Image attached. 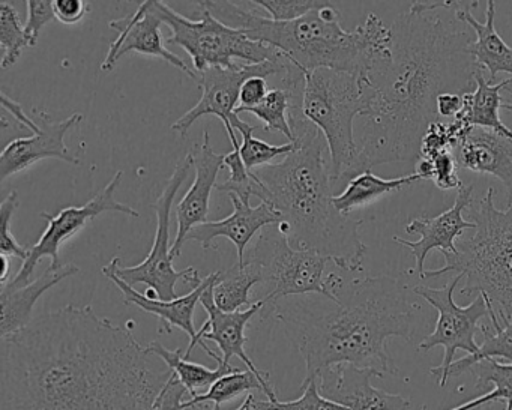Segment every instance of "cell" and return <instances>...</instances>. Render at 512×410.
Segmentation results:
<instances>
[{
  "instance_id": "cell-9",
  "label": "cell",
  "mask_w": 512,
  "mask_h": 410,
  "mask_svg": "<svg viewBox=\"0 0 512 410\" xmlns=\"http://www.w3.org/2000/svg\"><path fill=\"white\" fill-rule=\"evenodd\" d=\"M328 262L314 251L292 247L277 224L263 229L250 260L265 284L266 305L290 296H329L325 275Z\"/></svg>"
},
{
  "instance_id": "cell-20",
  "label": "cell",
  "mask_w": 512,
  "mask_h": 410,
  "mask_svg": "<svg viewBox=\"0 0 512 410\" xmlns=\"http://www.w3.org/2000/svg\"><path fill=\"white\" fill-rule=\"evenodd\" d=\"M226 155L217 154L212 149L209 131L203 133V145L199 152L194 154V176L193 185L182 197L181 202L176 206V236L172 245V257L181 256L184 242L194 227L206 223L209 215V202H211L212 190L217 187V178L224 167Z\"/></svg>"
},
{
  "instance_id": "cell-3",
  "label": "cell",
  "mask_w": 512,
  "mask_h": 410,
  "mask_svg": "<svg viewBox=\"0 0 512 410\" xmlns=\"http://www.w3.org/2000/svg\"><path fill=\"white\" fill-rule=\"evenodd\" d=\"M329 296L302 295L280 299L269 314L284 326L305 361L302 388L335 365L370 368L380 377L398 374L386 341L412 340L416 302L409 286L389 275L326 277Z\"/></svg>"
},
{
  "instance_id": "cell-47",
  "label": "cell",
  "mask_w": 512,
  "mask_h": 410,
  "mask_svg": "<svg viewBox=\"0 0 512 410\" xmlns=\"http://www.w3.org/2000/svg\"><path fill=\"white\" fill-rule=\"evenodd\" d=\"M2 260V274H0V284L7 283L8 272H10V263H8V257L0 256Z\"/></svg>"
},
{
  "instance_id": "cell-50",
  "label": "cell",
  "mask_w": 512,
  "mask_h": 410,
  "mask_svg": "<svg viewBox=\"0 0 512 410\" xmlns=\"http://www.w3.org/2000/svg\"><path fill=\"white\" fill-rule=\"evenodd\" d=\"M421 410H427V407L425 406H422V409Z\"/></svg>"
},
{
  "instance_id": "cell-13",
  "label": "cell",
  "mask_w": 512,
  "mask_h": 410,
  "mask_svg": "<svg viewBox=\"0 0 512 410\" xmlns=\"http://www.w3.org/2000/svg\"><path fill=\"white\" fill-rule=\"evenodd\" d=\"M287 64L289 61L284 64L265 62L259 65H236L233 68H209L203 71L199 74V82H197L202 89L199 103L172 125V131L185 139L190 128L200 118L208 115L217 116L223 122L233 148L241 145L230 119L239 107L242 85L251 77H271L277 74L283 76L286 73Z\"/></svg>"
},
{
  "instance_id": "cell-33",
  "label": "cell",
  "mask_w": 512,
  "mask_h": 410,
  "mask_svg": "<svg viewBox=\"0 0 512 410\" xmlns=\"http://www.w3.org/2000/svg\"><path fill=\"white\" fill-rule=\"evenodd\" d=\"M290 107H292V101H290L289 92L283 88H275L268 92L265 100L259 106L250 107V109H239L238 107L235 110V115L251 113L262 121L266 131H277V133L283 134L289 143H293L295 136H293L289 124Z\"/></svg>"
},
{
  "instance_id": "cell-40",
  "label": "cell",
  "mask_w": 512,
  "mask_h": 410,
  "mask_svg": "<svg viewBox=\"0 0 512 410\" xmlns=\"http://www.w3.org/2000/svg\"><path fill=\"white\" fill-rule=\"evenodd\" d=\"M26 4H28V22H26L25 32L28 35L29 47H35L44 26L56 19L55 10L50 0H28Z\"/></svg>"
},
{
  "instance_id": "cell-5",
  "label": "cell",
  "mask_w": 512,
  "mask_h": 410,
  "mask_svg": "<svg viewBox=\"0 0 512 410\" xmlns=\"http://www.w3.org/2000/svg\"><path fill=\"white\" fill-rule=\"evenodd\" d=\"M197 4L250 40L274 47L305 74L334 70L370 82L374 71L391 62V28L373 13L364 25L349 32L341 26L340 11L331 2L293 22H274L239 2L205 0Z\"/></svg>"
},
{
  "instance_id": "cell-18",
  "label": "cell",
  "mask_w": 512,
  "mask_h": 410,
  "mask_svg": "<svg viewBox=\"0 0 512 410\" xmlns=\"http://www.w3.org/2000/svg\"><path fill=\"white\" fill-rule=\"evenodd\" d=\"M380 377L370 368L341 364L328 368L317 377L320 394L346 410H407L409 398L400 394H389L371 383Z\"/></svg>"
},
{
  "instance_id": "cell-21",
  "label": "cell",
  "mask_w": 512,
  "mask_h": 410,
  "mask_svg": "<svg viewBox=\"0 0 512 410\" xmlns=\"http://www.w3.org/2000/svg\"><path fill=\"white\" fill-rule=\"evenodd\" d=\"M233 205V214L221 221H206L200 226L194 227L187 241H196L202 245L203 250L215 248L214 241L217 238H227L235 244L238 251L239 265H245V248L250 244L257 232L268 226L280 223L283 220L280 212L266 202L251 208L245 205L236 196H230Z\"/></svg>"
},
{
  "instance_id": "cell-39",
  "label": "cell",
  "mask_w": 512,
  "mask_h": 410,
  "mask_svg": "<svg viewBox=\"0 0 512 410\" xmlns=\"http://www.w3.org/2000/svg\"><path fill=\"white\" fill-rule=\"evenodd\" d=\"M253 7L262 8L274 22H293L307 16L311 11L322 7V0H254L248 2Z\"/></svg>"
},
{
  "instance_id": "cell-29",
  "label": "cell",
  "mask_w": 512,
  "mask_h": 410,
  "mask_svg": "<svg viewBox=\"0 0 512 410\" xmlns=\"http://www.w3.org/2000/svg\"><path fill=\"white\" fill-rule=\"evenodd\" d=\"M259 283H262V277L253 263L248 262L244 266L236 263L227 271H220V277L214 284L215 305L226 313L253 307L250 290Z\"/></svg>"
},
{
  "instance_id": "cell-12",
  "label": "cell",
  "mask_w": 512,
  "mask_h": 410,
  "mask_svg": "<svg viewBox=\"0 0 512 410\" xmlns=\"http://www.w3.org/2000/svg\"><path fill=\"white\" fill-rule=\"evenodd\" d=\"M122 178H124V172L119 170L113 176L112 181L85 205L62 208L56 217L43 212L41 217L46 218L49 226L44 230L37 244L31 248L28 260L22 263V268L19 269L16 277L11 278L8 283L0 284V286L22 287L31 283L35 268L44 257H50L52 268L61 266L59 253H61L62 245L70 241L80 230L85 229L89 221L95 220L98 215L104 214V212H121V214L128 215V217L139 218L140 214L136 209L115 199L116 190L121 185Z\"/></svg>"
},
{
  "instance_id": "cell-27",
  "label": "cell",
  "mask_w": 512,
  "mask_h": 410,
  "mask_svg": "<svg viewBox=\"0 0 512 410\" xmlns=\"http://www.w3.org/2000/svg\"><path fill=\"white\" fill-rule=\"evenodd\" d=\"M146 349L152 355L158 356L176 374L191 398L199 395L197 392L199 389L206 388V386L211 388L221 377L239 371V368L233 367V365L224 364L223 359L217 362V368H208L205 365L197 364V362L185 358V353H182L181 349L169 350L160 341H152L146 346Z\"/></svg>"
},
{
  "instance_id": "cell-32",
  "label": "cell",
  "mask_w": 512,
  "mask_h": 410,
  "mask_svg": "<svg viewBox=\"0 0 512 410\" xmlns=\"http://www.w3.org/2000/svg\"><path fill=\"white\" fill-rule=\"evenodd\" d=\"M239 146H235L233 151L226 155L224 166L229 169L230 176L227 181L217 185V190L238 197L245 205H250L251 197H259L262 202H266L268 191H266L263 182L257 178L256 173L250 172L245 167L241 152H239Z\"/></svg>"
},
{
  "instance_id": "cell-14",
  "label": "cell",
  "mask_w": 512,
  "mask_h": 410,
  "mask_svg": "<svg viewBox=\"0 0 512 410\" xmlns=\"http://www.w3.org/2000/svg\"><path fill=\"white\" fill-rule=\"evenodd\" d=\"M163 25V20L155 13L154 0L143 2L137 8L136 13L110 22V28L118 32L119 35L110 44L109 53L101 65V70L104 73H109L116 67L119 59L124 58L128 53H140V55L163 59L167 64L173 65L191 79L199 82V73L167 49L163 32H161Z\"/></svg>"
},
{
  "instance_id": "cell-22",
  "label": "cell",
  "mask_w": 512,
  "mask_h": 410,
  "mask_svg": "<svg viewBox=\"0 0 512 410\" xmlns=\"http://www.w3.org/2000/svg\"><path fill=\"white\" fill-rule=\"evenodd\" d=\"M458 167L499 179L512 202V139L506 134L472 128L454 149Z\"/></svg>"
},
{
  "instance_id": "cell-15",
  "label": "cell",
  "mask_w": 512,
  "mask_h": 410,
  "mask_svg": "<svg viewBox=\"0 0 512 410\" xmlns=\"http://www.w3.org/2000/svg\"><path fill=\"white\" fill-rule=\"evenodd\" d=\"M472 200L473 185H463L458 190L454 205L448 211L434 218L416 217L409 221L406 232L419 235L418 241H407L394 236L395 242L412 251L415 269H410L409 274H416L419 280H424L425 260L433 250L442 251L443 256L458 253L455 239L463 236L466 230L476 229V224L463 215L472 205Z\"/></svg>"
},
{
  "instance_id": "cell-23",
  "label": "cell",
  "mask_w": 512,
  "mask_h": 410,
  "mask_svg": "<svg viewBox=\"0 0 512 410\" xmlns=\"http://www.w3.org/2000/svg\"><path fill=\"white\" fill-rule=\"evenodd\" d=\"M79 266L68 263L58 268L50 266L37 280L22 287L0 286V337L22 331L34 320L35 305L47 290L68 277L79 274Z\"/></svg>"
},
{
  "instance_id": "cell-26",
  "label": "cell",
  "mask_w": 512,
  "mask_h": 410,
  "mask_svg": "<svg viewBox=\"0 0 512 410\" xmlns=\"http://www.w3.org/2000/svg\"><path fill=\"white\" fill-rule=\"evenodd\" d=\"M419 181H424V178L416 172L403 178L382 179L371 170H367L353 178L341 193L334 196V205L341 214L350 215L356 209L370 205L374 200L382 199Z\"/></svg>"
},
{
  "instance_id": "cell-24",
  "label": "cell",
  "mask_w": 512,
  "mask_h": 410,
  "mask_svg": "<svg viewBox=\"0 0 512 410\" xmlns=\"http://www.w3.org/2000/svg\"><path fill=\"white\" fill-rule=\"evenodd\" d=\"M476 8L469 7L455 13L460 22L466 23L476 34L470 46L475 64L488 73L490 83L494 82L497 74L505 73L512 76V49L497 34L494 20H496V2L488 0L484 22H478L472 14Z\"/></svg>"
},
{
  "instance_id": "cell-19",
  "label": "cell",
  "mask_w": 512,
  "mask_h": 410,
  "mask_svg": "<svg viewBox=\"0 0 512 410\" xmlns=\"http://www.w3.org/2000/svg\"><path fill=\"white\" fill-rule=\"evenodd\" d=\"M119 265H121L119 257H113L109 265L103 266V274L118 287L119 292L124 296V304L134 305L145 313L157 316L161 322V334H172L173 328L182 329L190 337V344L185 350V358L190 359L191 353L196 347L197 335H199V331L194 326V310H196V305L199 304L203 292L217 280L220 271L203 278L202 284L191 290L188 295L179 296L173 301H161V299L146 298L145 293L137 292L133 286L121 280L116 274Z\"/></svg>"
},
{
  "instance_id": "cell-2",
  "label": "cell",
  "mask_w": 512,
  "mask_h": 410,
  "mask_svg": "<svg viewBox=\"0 0 512 410\" xmlns=\"http://www.w3.org/2000/svg\"><path fill=\"white\" fill-rule=\"evenodd\" d=\"M476 0H415L391 26L392 58L371 74L370 112L362 116L359 175L376 166L419 160L422 139L439 122L442 94H469L475 64L469 26L445 11L478 8Z\"/></svg>"
},
{
  "instance_id": "cell-44",
  "label": "cell",
  "mask_w": 512,
  "mask_h": 410,
  "mask_svg": "<svg viewBox=\"0 0 512 410\" xmlns=\"http://www.w3.org/2000/svg\"><path fill=\"white\" fill-rule=\"evenodd\" d=\"M0 98H2V109H4L5 113H10L11 116H13L14 121L17 122V124L22 125L23 128H26V130H31L32 134L40 133V125L37 124V121H34V119L29 118L28 115H26L25 112H23L22 106H20L19 103H16V101L11 100L10 97H8L5 92H2V95H0Z\"/></svg>"
},
{
  "instance_id": "cell-6",
  "label": "cell",
  "mask_w": 512,
  "mask_h": 410,
  "mask_svg": "<svg viewBox=\"0 0 512 410\" xmlns=\"http://www.w3.org/2000/svg\"><path fill=\"white\" fill-rule=\"evenodd\" d=\"M469 220L476 224L472 238L457 245V254H445L442 268L425 271L424 280L463 275L461 295H482L499 319L512 320V202L497 208L488 188Z\"/></svg>"
},
{
  "instance_id": "cell-31",
  "label": "cell",
  "mask_w": 512,
  "mask_h": 410,
  "mask_svg": "<svg viewBox=\"0 0 512 410\" xmlns=\"http://www.w3.org/2000/svg\"><path fill=\"white\" fill-rule=\"evenodd\" d=\"M230 122H232L233 130H238L239 134H241L242 143L239 146V152H241V158L244 161L245 167L250 172H254V170L260 169V167L269 166V164H272V161L277 160V158L287 157L296 149L295 143H284V145L274 146L263 142V140L256 139L253 133L257 130V127L242 121L238 115H233Z\"/></svg>"
},
{
  "instance_id": "cell-36",
  "label": "cell",
  "mask_w": 512,
  "mask_h": 410,
  "mask_svg": "<svg viewBox=\"0 0 512 410\" xmlns=\"http://www.w3.org/2000/svg\"><path fill=\"white\" fill-rule=\"evenodd\" d=\"M416 173L433 181L439 190H460L463 187L458 176V163L451 151L440 152L431 160H419Z\"/></svg>"
},
{
  "instance_id": "cell-7",
  "label": "cell",
  "mask_w": 512,
  "mask_h": 410,
  "mask_svg": "<svg viewBox=\"0 0 512 410\" xmlns=\"http://www.w3.org/2000/svg\"><path fill=\"white\" fill-rule=\"evenodd\" d=\"M373 98V86L361 77L334 70L305 74L302 110L325 137L335 196L337 190L359 175L355 119L370 112Z\"/></svg>"
},
{
  "instance_id": "cell-34",
  "label": "cell",
  "mask_w": 512,
  "mask_h": 410,
  "mask_svg": "<svg viewBox=\"0 0 512 410\" xmlns=\"http://www.w3.org/2000/svg\"><path fill=\"white\" fill-rule=\"evenodd\" d=\"M254 389L265 392L262 383L259 382L253 371L239 370L236 373L221 377L205 394H199L197 397L185 401L184 409L199 403H212L217 406V409H220L221 404L229 403V401L238 398L239 395L254 391Z\"/></svg>"
},
{
  "instance_id": "cell-1",
  "label": "cell",
  "mask_w": 512,
  "mask_h": 410,
  "mask_svg": "<svg viewBox=\"0 0 512 410\" xmlns=\"http://www.w3.org/2000/svg\"><path fill=\"white\" fill-rule=\"evenodd\" d=\"M134 325L67 305L0 337V410H151L173 371Z\"/></svg>"
},
{
  "instance_id": "cell-37",
  "label": "cell",
  "mask_w": 512,
  "mask_h": 410,
  "mask_svg": "<svg viewBox=\"0 0 512 410\" xmlns=\"http://www.w3.org/2000/svg\"><path fill=\"white\" fill-rule=\"evenodd\" d=\"M301 397L293 401H257L254 400V410H346L340 404L323 397L316 380L304 386Z\"/></svg>"
},
{
  "instance_id": "cell-10",
  "label": "cell",
  "mask_w": 512,
  "mask_h": 410,
  "mask_svg": "<svg viewBox=\"0 0 512 410\" xmlns=\"http://www.w3.org/2000/svg\"><path fill=\"white\" fill-rule=\"evenodd\" d=\"M194 167V154L185 155L184 160L176 164L172 176L167 181L163 193L158 197L157 202L152 205L155 214H157V233H155L154 244L149 251L146 259L136 266L122 268L121 265L116 269V274L125 283L130 286L136 284H146L148 289L155 290L158 299L161 301H173L179 298L176 293V283L184 280L191 284L193 289L202 284L199 271L193 266L176 271L172 257V245H170V214H172L173 203L181 190L184 182L190 176L191 169Z\"/></svg>"
},
{
  "instance_id": "cell-25",
  "label": "cell",
  "mask_w": 512,
  "mask_h": 410,
  "mask_svg": "<svg viewBox=\"0 0 512 410\" xmlns=\"http://www.w3.org/2000/svg\"><path fill=\"white\" fill-rule=\"evenodd\" d=\"M485 74L487 73L481 68L476 71L475 88L469 94H464V107L458 116L466 119L467 124L472 128H484V130L508 134L511 130L503 125L499 115L503 100L500 92L509 85L511 79L491 85Z\"/></svg>"
},
{
  "instance_id": "cell-38",
  "label": "cell",
  "mask_w": 512,
  "mask_h": 410,
  "mask_svg": "<svg viewBox=\"0 0 512 410\" xmlns=\"http://www.w3.org/2000/svg\"><path fill=\"white\" fill-rule=\"evenodd\" d=\"M19 193L13 191L7 199L0 205V253L5 257H17V259L26 262L31 250L23 247L17 242L13 235V217L14 212L19 208Z\"/></svg>"
},
{
  "instance_id": "cell-16",
  "label": "cell",
  "mask_w": 512,
  "mask_h": 410,
  "mask_svg": "<svg viewBox=\"0 0 512 410\" xmlns=\"http://www.w3.org/2000/svg\"><path fill=\"white\" fill-rule=\"evenodd\" d=\"M215 281L203 292L202 298H200V304L203 305L206 313H208V320L199 329L196 346L197 344L202 346L205 340H211L217 343L218 349L223 353L221 358H223L224 364H230V359L233 356L241 359L247 365V370L253 371L259 382L262 383L263 391H265V395H268V401H277V394H275L274 388L269 383L268 371L259 370L256 364H254L253 359L245 352V343H247L245 328H247L248 322L265 308V301L260 299V301L254 302L253 307L247 308L245 311L226 313V311H221L215 305Z\"/></svg>"
},
{
  "instance_id": "cell-4",
  "label": "cell",
  "mask_w": 512,
  "mask_h": 410,
  "mask_svg": "<svg viewBox=\"0 0 512 410\" xmlns=\"http://www.w3.org/2000/svg\"><path fill=\"white\" fill-rule=\"evenodd\" d=\"M292 131L295 151L277 164L254 170L268 191L266 203L283 217L277 226L292 247L314 251L349 274L361 272L367 256L359 233L364 220L335 208L325 137L310 121Z\"/></svg>"
},
{
  "instance_id": "cell-49",
  "label": "cell",
  "mask_w": 512,
  "mask_h": 410,
  "mask_svg": "<svg viewBox=\"0 0 512 410\" xmlns=\"http://www.w3.org/2000/svg\"><path fill=\"white\" fill-rule=\"evenodd\" d=\"M506 136L511 137V139H512V131H509V133L506 134Z\"/></svg>"
},
{
  "instance_id": "cell-11",
  "label": "cell",
  "mask_w": 512,
  "mask_h": 410,
  "mask_svg": "<svg viewBox=\"0 0 512 410\" xmlns=\"http://www.w3.org/2000/svg\"><path fill=\"white\" fill-rule=\"evenodd\" d=\"M461 278L463 275H455L443 287H412L413 295L421 296L439 314L436 328L419 343L418 350L428 352L437 346L445 349L442 364L430 370L442 388L448 383L446 373L454 362L455 352L463 350L469 355H475L478 352L479 344L475 340L476 331H478L479 322L482 319H487L490 314L487 301L482 295L476 296L475 301L470 302L466 307L455 304L454 292L460 284Z\"/></svg>"
},
{
  "instance_id": "cell-28",
  "label": "cell",
  "mask_w": 512,
  "mask_h": 410,
  "mask_svg": "<svg viewBox=\"0 0 512 410\" xmlns=\"http://www.w3.org/2000/svg\"><path fill=\"white\" fill-rule=\"evenodd\" d=\"M488 323L479 326L484 341L479 344V350L475 355H467L466 358L454 361L446 373V380L460 376L464 371L472 370L473 365L484 359H494L502 364H512V320H503L494 314L493 308L488 305Z\"/></svg>"
},
{
  "instance_id": "cell-48",
  "label": "cell",
  "mask_w": 512,
  "mask_h": 410,
  "mask_svg": "<svg viewBox=\"0 0 512 410\" xmlns=\"http://www.w3.org/2000/svg\"><path fill=\"white\" fill-rule=\"evenodd\" d=\"M503 92H508V94L512 95V79H511V82H509V85L505 86V88H503ZM502 109L506 110V112L512 113V104L511 103L502 104Z\"/></svg>"
},
{
  "instance_id": "cell-46",
  "label": "cell",
  "mask_w": 512,
  "mask_h": 410,
  "mask_svg": "<svg viewBox=\"0 0 512 410\" xmlns=\"http://www.w3.org/2000/svg\"><path fill=\"white\" fill-rule=\"evenodd\" d=\"M256 398L253 397V395H247V398H245L244 403L241 404V407H238L236 410H254L253 409V403ZM185 410H218L217 406L212 403H199L194 404V406L188 407V409Z\"/></svg>"
},
{
  "instance_id": "cell-45",
  "label": "cell",
  "mask_w": 512,
  "mask_h": 410,
  "mask_svg": "<svg viewBox=\"0 0 512 410\" xmlns=\"http://www.w3.org/2000/svg\"><path fill=\"white\" fill-rule=\"evenodd\" d=\"M464 107V94H442L437 100V113L440 118L454 119Z\"/></svg>"
},
{
  "instance_id": "cell-17",
  "label": "cell",
  "mask_w": 512,
  "mask_h": 410,
  "mask_svg": "<svg viewBox=\"0 0 512 410\" xmlns=\"http://www.w3.org/2000/svg\"><path fill=\"white\" fill-rule=\"evenodd\" d=\"M40 133L32 136L19 137L5 146L0 155V181H7L10 176L28 170L38 161L46 158H58L70 164H80L79 158L74 157L65 145V136L74 125L83 121L82 113H74L65 121L55 122L49 113L34 110Z\"/></svg>"
},
{
  "instance_id": "cell-43",
  "label": "cell",
  "mask_w": 512,
  "mask_h": 410,
  "mask_svg": "<svg viewBox=\"0 0 512 410\" xmlns=\"http://www.w3.org/2000/svg\"><path fill=\"white\" fill-rule=\"evenodd\" d=\"M268 92L266 77H251L242 85L241 94H239V109L259 106L265 100Z\"/></svg>"
},
{
  "instance_id": "cell-8",
  "label": "cell",
  "mask_w": 512,
  "mask_h": 410,
  "mask_svg": "<svg viewBox=\"0 0 512 410\" xmlns=\"http://www.w3.org/2000/svg\"><path fill=\"white\" fill-rule=\"evenodd\" d=\"M197 8L199 20H191L176 13L166 2L154 0L155 13L172 31L166 44L184 49L197 73L209 68L236 67L235 59L247 62V65L284 64L287 61L274 47L250 40L242 32L218 22L202 5L197 4Z\"/></svg>"
},
{
  "instance_id": "cell-30",
  "label": "cell",
  "mask_w": 512,
  "mask_h": 410,
  "mask_svg": "<svg viewBox=\"0 0 512 410\" xmlns=\"http://www.w3.org/2000/svg\"><path fill=\"white\" fill-rule=\"evenodd\" d=\"M476 374V391L487 385H493V391L478 395L475 400L467 401L451 410H473L491 401L502 400L505 410H512V364H502L494 359H484L472 367Z\"/></svg>"
},
{
  "instance_id": "cell-42",
  "label": "cell",
  "mask_w": 512,
  "mask_h": 410,
  "mask_svg": "<svg viewBox=\"0 0 512 410\" xmlns=\"http://www.w3.org/2000/svg\"><path fill=\"white\" fill-rule=\"evenodd\" d=\"M53 10L59 22L64 25H77L88 14L89 4L83 0H55Z\"/></svg>"
},
{
  "instance_id": "cell-41",
  "label": "cell",
  "mask_w": 512,
  "mask_h": 410,
  "mask_svg": "<svg viewBox=\"0 0 512 410\" xmlns=\"http://www.w3.org/2000/svg\"><path fill=\"white\" fill-rule=\"evenodd\" d=\"M187 394V389H185V386L179 382L176 374L173 373L172 377L169 379V382L164 385V388L161 389L160 394H158L157 398H155L151 410H185L184 398Z\"/></svg>"
},
{
  "instance_id": "cell-35",
  "label": "cell",
  "mask_w": 512,
  "mask_h": 410,
  "mask_svg": "<svg viewBox=\"0 0 512 410\" xmlns=\"http://www.w3.org/2000/svg\"><path fill=\"white\" fill-rule=\"evenodd\" d=\"M0 47L4 50V70L14 67L22 56L23 49L29 47L25 26L22 25L19 13L10 2L0 4Z\"/></svg>"
}]
</instances>
